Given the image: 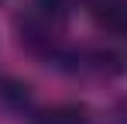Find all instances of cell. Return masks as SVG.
I'll list each match as a JSON object with an SVG mask.
<instances>
[{"mask_svg": "<svg viewBox=\"0 0 127 124\" xmlns=\"http://www.w3.org/2000/svg\"><path fill=\"white\" fill-rule=\"evenodd\" d=\"M31 124H93V117L83 103H55V107L34 110Z\"/></svg>", "mask_w": 127, "mask_h": 124, "instance_id": "3", "label": "cell"}, {"mask_svg": "<svg viewBox=\"0 0 127 124\" xmlns=\"http://www.w3.org/2000/svg\"><path fill=\"white\" fill-rule=\"evenodd\" d=\"M0 103H7L14 114H28L34 117V97H31V86L17 79H0Z\"/></svg>", "mask_w": 127, "mask_h": 124, "instance_id": "4", "label": "cell"}, {"mask_svg": "<svg viewBox=\"0 0 127 124\" xmlns=\"http://www.w3.org/2000/svg\"><path fill=\"white\" fill-rule=\"evenodd\" d=\"M14 31H17V41H21L24 52H31V55H38L45 62H59L65 55V48H69L65 14L55 10L52 3H45V0L24 3L14 14Z\"/></svg>", "mask_w": 127, "mask_h": 124, "instance_id": "1", "label": "cell"}, {"mask_svg": "<svg viewBox=\"0 0 127 124\" xmlns=\"http://www.w3.org/2000/svg\"><path fill=\"white\" fill-rule=\"evenodd\" d=\"M45 3H52V7L62 10V14H72L76 7H83V3H89V0H45Z\"/></svg>", "mask_w": 127, "mask_h": 124, "instance_id": "5", "label": "cell"}, {"mask_svg": "<svg viewBox=\"0 0 127 124\" xmlns=\"http://www.w3.org/2000/svg\"><path fill=\"white\" fill-rule=\"evenodd\" d=\"M89 14L100 31L127 38V0H89Z\"/></svg>", "mask_w": 127, "mask_h": 124, "instance_id": "2", "label": "cell"}, {"mask_svg": "<svg viewBox=\"0 0 127 124\" xmlns=\"http://www.w3.org/2000/svg\"><path fill=\"white\" fill-rule=\"evenodd\" d=\"M0 3H3V0H0Z\"/></svg>", "mask_w": 127, "mask_h": 124, "instance_id": "6", "label": "cell"}]
</instances>
